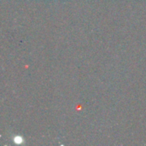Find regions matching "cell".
I'll return each instance as SVG.
<instances>
[{"label": "cell", "mask_w": 146, "mask_h": 146, "mask_svg": "<svg viewBox=\"0 0 146 146\" xmlns=\"http://www.w3.org/2000/svg\"><path fill=\"white\" fill-rule=\"evenodd\" d=\"M12 141L13 143H15L17 145H21L23 144H25V139L23 138V136L20 135V134H15L12 137Z\"/></svg>", "instance_id": "obj_1"}]
</instances>
